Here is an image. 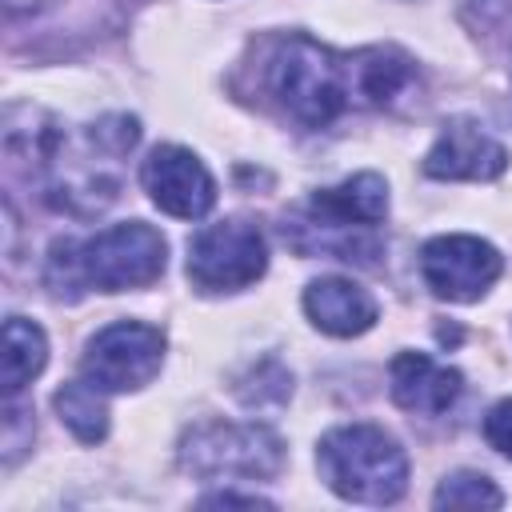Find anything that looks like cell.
Returning a JSON list of instances; mask_svg holds the SVG:
<instances>
[{
  "label": "cell",
  "instance_id": "1",
  "mask_svg": "<svg viewBox=\"0 0 512 512\" xmlns=\"http://www.w3.org/2000/svg\"><path fill=\"white\" fill-rule=\"evenodd\" d=\"M412 76L416 68L400 48L336 52L300 32L276 40L264 64L268 96L300 128H328L352 108H384Z\"/></svg>",
  "mask_w": 512,
  "mask_h": 512
},
{
  "label": "cell",
  "instance_id": "2",
  "mask_svg": "<svg viewBox=\"0 0 512 512\" xmlns=\"http://www.w3.org/2000/svg\"><path fill=\"white\" fill-rule=\"evenodd\" d=\"M388 212V184L376 172H356L336 188L312 192V200L284 220V236L292 240L296 252L312 256H336V260H356L372 264L380 256L376 224Z\"/></svg>",
  "mask_w": 512,
  "mask_h": 512
},
{
  "label": "cell",
  "instance_id": "3",
  "mask_svg": "<svg viewBox=\"0 0 512 512\" xmlns=\"http://www.w3.org/2000/svg\"><path fill=\"white\" fill-rule=\"evenodd\" d=\"M164 260H168L164 236L144 220H128L96 232L84 244H72V240L56 244L48 260V280L60 296L64 288H76V284H88L100 292H128L160 280Z\"/></svg>",
  "mask_w": 512,
  "mask_h": 512
},
{
  "label": "cell",
  "instance_id": "4",
  "mask_svg": "<svg viewBox=\"0 0 512 512\" xmlns=\"http://www.w3.org/2000/svg\"><path fill=\"white\" fill-rule=\"evenodd\" d=\"M320 480L352 504H392L408 488L404 448L376 424H340L316 444Z\"/></svg>",
  "mask_w": 512,
  "mask_h": 512
},
{
  "label": "cell",
  "instance_id": "5",
  "mask_svg": "<svg viewBox=\"0 0 512 512\" xmlns=\"http://www.w3.org/2000/svg\"><path fill=\"white\" fill-rule=\"evenodd\" d=\"M180 464L200 480H264L284 464V444L264 424H196L180 440Z\"/></svg>",
  "mask_w": 512,
  "mask_h": 512
},
{
  "label": "cell",
  "instance_id": "6",
  "mask_svg": "<svg viewBox=\"0 0 512 512\" xmlns=\"http://www.w3.org/2000/svg\"><path fill=\"white\" fill-rule=\"evenodd\" d=\"M268 244L264 232L248 220H220L192 236L188 244V280L200 292H236L264 276Z\"/></svg>",
  "mask_w": 512,
  "mask_h": 512
},
{
  "label": "cell",
  "instance_id": "7",
  "mask_svg": "<svg viewBox=\"0 0 512 512\" xmlns=\"http://www.w3.org/2000/svg\"><path fill=\"white\" fill-rule=\"evenodd\" d=\"M164 364V332L140 320H116L100 328L80 360V372L104 392H136Z\"/></svg>",
  "mask_w": 512,
  "mask_h": 512
},
{
  "label": "cell",
  "instance_id": "8",
  "mask_svg": "<svg viewBox=\"0 0 512 512\" xmlns=\"http://www.w3.org/2000/svg\"><path fill=\"white\" fill-rule=\"evenodd\" d=\"M500 268H504V256L488 240L468 236V232L436 236L420 252V276H424V284L440 300H452V304L480 300L496 284Z\"/></svg>",
  "mask_w": 512,
  "mask_h": 512
},
{
  "label": "cell",
  "instance_id": "9",
  "mask_svg": "<svg viewBox=\"0 0 512 512\" xmlns=\"http://www.w3.org/2000/svg\"><path fill=\"white\" fill-rule=\"evenodd\" d=\"M144 188L152 196V204L168 216L180 220H200L208 216V208L216 204V180L208 176V168L200 164L196 152L180 148V144H160L152 148V156L144 160Z\"/></svg>",
  "mask_w": 512,
  "mask_h": 512
},
{
  "label": "cell",
  "instance_id": "10",
  "mask_svg": "<svg viewBox=\"0 0 512 512\" xmlns=\"http://www.w3.org/2000/svg\"><path fill=\"white\" fill-rule=\"evenodd\" d=\"M508 168V152L476 120H448L424 156L432 180H496Z\"/></svg>",
  "mask_w": 512,
  "mask_h": 512
},
{
  "label": "cell",
  "instance_id": "11",
  "mask_svg": "<svg viewBox=\"0 0 512 512\" xmlns=\"http://www.w3.org/2000/svg\"><path fill=\"white\" fill-rule=\"evenodd\" d=\"M388 380H392V400L404 412H420V416L448 412L456 404L460 388H464L456 368L436 364L424 352H400L392 360V368H388Z\"/></svg>",
  "mask_w": 512,
  "mask_h": 512
},
{
  "label": "cell",
  "instance_id": "12",
  "mask_svg": "<svg viewBox=\"0 0 512 512\" xmlns=\"http://www.w3.org/2000/svg\"><path fill=\"white\" fill-rule=\"evenodd\" d=\"M308 320L328 336H360L376 324V300L368 288L344 276H320L304 288Z\"/></svg>",
  "mask_w": 512,
  "mask_h": 512
},
{
  "label": "cell",
  "instance_id": "13",
  "mask_svg": "<svg viewBox=\"0 0 512 512\" xmlns=\"http://www.w3.org/2000/svg\"><path fill=\"white\" fill-rule=\"evenodd\" d=\"M48 364V336L40 324L24 320V316H8L4 320V396H16L32 376H40Z\"/></svg>",
  "mask_w": 512,
  "mask_h": 512
},
{
  "label": "cell",
  "instance_id": "14",
  "mask_svg": "<svg viewBox=\"0 0 512 512\" xmlns=\"http://www.w3.org/2000/svg\"><path fill=\"white\" fill-rule=\"evenodd\" d=\"M60 420L72 428L76 440L84 444H100L108 436V404H104V388L92 384L88 376L84 380H72L64 384L56 396H52Z\"/></svg>",
  "mask_w": 512,
  "mask_h": 512
},
{
  "label": "cell",
  "instance_id": "15",
  "mask_svg": "<svg viewBox=\"0 0 512 512\" xmlns=\"http://www.w3.org/2000/svg\"><path fill=\"white\" fill-rule=\"evenodd\" d=\"M432 504L436 508H500L504 492L484 472H452L440 480Z\"/></svg>",
  "mask_w": 512,
  "mask_h": 512
},
{
  "label": "cell",
  "instance_id": "16",
  "mask_svg": "<svg viewBox=\"0 0 512 512\" xmlns=\"http://www.w3.org/2000/svg\"><path fill=\"white\" fill-rule=\"evenodd\" d=\"M484 440L512 460V400H500L488 416H484Z\"/></svg>",
  "mask_w": 512,
  "mask_h": 512
},
{
  "label": "cell",
  "instance_id": "17",
  "mask_svg": "<svg viewBox=\"0 0 512 512\" xmlns=\"http://www.w3.org/2000/svg\"><path fill=\"white\" fill-rule=\"evenodd\" d=\"M200 504H244V508H256V504H268L260 496H240V492H216V496H204Z\"/></svg>",
  "mask_w": 512,
  "mask_h": 512
}]
</instances>
